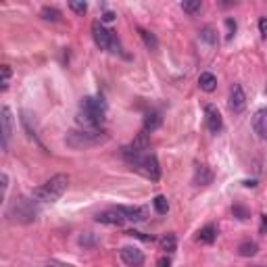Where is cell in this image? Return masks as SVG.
<instances>
[{"label": "cell", "instance_id": "cell-34", "mask_svg": "<svg viewBox=\"0 0 267 267\" xmlns=\"http://www.w3.org/2000/svg\"><path fill=\"white\" fill-rule=\"evenodd\" d=\"M244 186H246V188H255V186H257V180H251V182H244Z\"/></svg>", "mask_w": 267, "mask_h": 267}, {"label": "cell", "instance_id": "cell-31", "mask_svg": "<svg viewBox=\"0 0 267 267\" xmlns=\"http://www.w3.org/2000/svg\"><path fill=\"white\" fill-rule=\"evenodd\" d=\"M157 267H171V261H169V257H161V259L157 261Z\"/></svg>", "mask_w": 267, "mask_h": 267}, {"label": "cell", "instance_id": "cell-8", "mask_svg": "<svg viewBox=\"0 0 267 267\" xmlns=\"http://www.w3.org/2000/svg\"><path fill=\"white\" fill-rule=\"evenodd\" d=\"M121 261L130 267H142L144 265V253L136 246H123L121 249Z\"/></svg>", "mask_w": 267, "mask_h": 267}, {"label": "cell", "instance_id": "cell-19", "mask_svg": "<svg viewBox=\"0 0 267 267\" xmlns=\"http://www.w3.org/2000/svg\"><path fill=\"white\" fill-rule=\"evenodd\" d=\"M40 15H42V19H46V21H61V17H63L61 11L54 6H44L40 11Z\"/></svg>", "mask_w": 267, "mask_h": 267}, {"label": "cell", "instance_id": "cell-33", "mask_svg": "<svg viewBox=\"0 0 267 267\" xmlns=\"http://www.w3.org/2000/svg\"><path fill=\"white\" fill-rule=\"evenodd\" d=\"M261 221H263V225H261V232H265V230H267V215H261Z\"/></svg>", "mask_w": 267, "mask_h": 267}, {"label": "cell", "instance_id": "cell-28", "mask_svg": "<svg viewBox=\"0 0 267 267\" xmlns=\"http://www.w3.org/2000/svg\"><path fill=\"white\" fill-rule=\"evenodd\" d=\"M225 27H227V40H230V38L236 34V21H234L232 17H227V19H225Z\"/></svg>", "mask_w": 267, "mask_h": 267}, {"label": "cell", "instance_id": "cell-17", "mask_svg": "<svg viewBox=\"0 0 267 267\" xmlns=\"http://www.w3.org/2000/svg\"><path fill=\"white\" fill-rule=\"evenodd\" d=\"M199 86H201L203 92H213L215 88H217V77L213 73H209V71H205L199 77Z\"/></svg>", "mask_w": 267, "mask_h": 267}, {"label": "cell", "instance_id": "cell-30", "mask_svg": "<svg viewBox=\"0 0 267 267\" xmlns=\"http://www.w3.org/2000/svg\"><path fill=\"white\" fill-rule=\"evenodd\" d=\"M259 32L263 38H267V17H261L259 19Z\"/></svg>", "mask_w": 267, "mask_h": 267}, {"label": "cell", "instance_id": "cell-7", "mask_svg": "<svg viewBox=\"0 0 267 267\" xmlns=\"http://www.w3.org/2000/svg\"><path fill=\"white\" fill-rule=\"evenodd\" d=\"M205 117H207V127H209V132L211 134H219L221 127H223L219 108H217L215 105H207L205 107Z\"/></svg>", "mask_w": 267, "mask_h": 267}, {"label": "cell", "instance_id": "cell-13", "mask_svg": "<svg viewBox=\"0 0 267 267\" xmlns=\"http://www.w3.org/2000/svg\"><path fill=\"white\" fill-rule=\"evenodd\" d=\"M213 182V173L209 171V167L207 165H196L194 169V184L196 186H207Z\"/></svg>", "mask_w": 267, "mask_h": 267}, {"label": "cell", "instance_id": "cell-9", "mask_svg": "<svg viewBox=\"0 0 267 267\" xmlns=\"http://www.w3.org/2000/svg\"><path fill=\"white\" fill-rule=\"evenodd\" d=\"M0 123H2V148H6L8 138L13 134V115H11V108L8 107L0 108Z\"/></svg>", "mask_w": 267, "mask_h": 267}, {"label": "cell", "instance_id": "cell-4", "mask_svg": "<svg viewBox=\"0 0 267 267\" xmlns=\"http://www.w3.org/2000/svg\"><path fill=\"white\" fill-rule=\"evenodd\" d=\"M36 215H38V209L34 207V203L27 201V199H19L11 209H8V217H11L13 221H19V223L34 221Z\"/></svg>", "mask_w": 267, "mask_h": 267}, {"label": "cell", "instance_id": "cell-21", "mask_svg": "<svg viewBox=\"0 0 267 267\" xmlns=\"http://www.w3.org/2000/svg\"><path fill=\"white\" fill-rule=\"evenodd\" d=\"M201 40H205L207 44H217V32L211 27V25H205L203 29H201Z\"/></svg>", "mask_w": 267, "mask_h": 267}, {"label": "cell", "instance_id": "cell-14", "mask_svg": "<svg viewBox=\"0 0 267 267\" xmlns=\"http://www.w3.org/2000/svg\"><path fill=\"white\" fill-rule=\"evenodd\" d=\"M161 113L159 111H151V113H146L144 117V134H151L155 130H159L161 127Z\"/></svg>", "mask_w": 267, "mask_h": 267}, {"label": "cell", "instance_id": "cell-18", "mask_svg": "<svg viewBox=\"0 0 267 267\" xmlns=\"http://www.w3.org/2000/svg\"><path fill=\"white\" fill-rule=\"evenodd\" d=\"M257 251H259V246H257V242H251V240L240 242V246H238V255L240 257H255Z\"/></svg>", "mask_w": 267, "mask_h": 267}, {"label": "cell", "instance_id": "cell-15", "mask_svg": "<svg viewBox=\"0 0 267 267\" xmlns=\"http://www.w3.org/2000/svg\"><path fill=\"white\" fill-rule=\"evenodd\" d=\"M215 238H217V227H215L213 223L201 227L199 236H196V240L203 242V244H213V242H215Z\"/></svg>", "mask_w": 267, "mask_h": 267}, {"label": "cell", "instance_id": "cell-32", "mask_svg": "<svg viewBox=\"0 0 267 267\" xmlns=\"http://www.w3.org/2000/svg\"><path fill=\"white\" fill-rule=\"evenodd\" d=\"M0 180H2V190L6 192V188H8V175H6V173H2V175H0Z\"/></svg>", "mask_w": 267, "mask_h": 267}, {"label": "cell", "instance_id": "cell-25", "mask_svg": "<svg viewBox=\"0 0 267 267\" xmlns=\"http://www.w3.org/2000/svg\"><path fill=\"white\" fill-rule=\"evenodd\" d=\"M232 213H234L236 219H240V221L249 219V211H246V207H242V205H234L232 207Z\"/></svg>", "mask_w": 267, "mask_h": 267}, {"label": "cell", "instance_id": "cell-2", "mask_svg": "<svg viewBox=\"0 0 267 267\" xmlns=\"http://www.w3.org/2000/svg\"><path fill=\"white\" fill-rule=\"evenodd\" d=\"M107 132L105 130H73L69 132L65 142L67 146L75 148V151H82V148H90V146H96L107 140Z\"/></svg>", "mask_w": 267, "mask_h": 267}, {"label": "cell", "instance_id": "cell-29", "mask_svg": "<svg viewBox=\"0 0 267 267\" xmlns=\"http://www.w3.org/2000/svg\"><path fill=\"white\" fill-rule=\"evenodd\" d=\"M115 13L113 11H105L103 13V17H101V23H111V21H115Z\"/></svg>", "mask_w": 267, "mask_h": 267}, {"label": "cell", "instance_id": "cell-12", "mask_svg": "<svg viewBox=\"0 0 267 267\" xmlns=\"http://www.w3.org/2000/svg\"><path fill=\"white\" fill-rule=\"evenodd\" d=\"M96 221L98 223H107V225H123L125 223V217L119 213V209H111V211H105V213H98L96 215Z\"/></svg>", "mask_w": 267, "mask_h": 267}, {"label": "cell", "instance_id": "cell-1", "mask_svg": "<svg viewBox=\"0 0 267 267\" xmlns=\"http://www.w3.org/2000/svg\"><path fill=\"white\" fill-rule=\"evenodd\" d=\"M67 186H69V177L65 173H58V175L51 177V180H48L44 186L36 188L34 196L38 201H42V203H54V201H58L65 194Z\"/></svg>", "mask_w": 267, "mask_h": 267}, {"label": "cell", "instance_id": "cell-16", "mask_svg": "<svg viewBox=\"0 0 267 267\" xmlns=\"http://www.w3.org/2000/svg\"><path fill=\"white\" fill-rule=\"evenodd\" d=\"M138 34H140L142 42H144V46L148 48V51H153V53L159 51V40H157L155 34H151V32H148V29H144V27H138Z\"/></svg>", "mask_w": 267, "mask_h": 267}, {"label": "cell", "instance_id": "cell-6", "mask_svg": "<svg viewBox=\"0 0 267 267\" xmlns=\"http://www.w3.org/2000/svg\"><path fill=\"white\" fill-rule=\"evenodd\" d=\"M227 107H230L232 113H242L246 108V96L240 84H234L230 88V98H227Z\"/></svg>", "mask_w": 267, "mask_h": 267}, {"label": "cell", "instance_id": "cell-26", "mask_svg": "<svg viewBox=\"0 0 267 267\" xmlns=\"http://www.w3.org/2000/svg\"><path fill=\"white\" fill-rule=\"evenodd\" d=\"M69 8H71L73 13H77V15H84V13L88 11V4H86V2H75V0H71V2H69Z\"/></svg>", "mask_w": 267, "mask_h": 267}, {"label": "cell", "instance_id": "cell-3", "mask_svg": "<svg viewBox=\"0 0 267 267\" xmlns=\"http://www.w3.org/2000/svg\"><path fill=\"white\" fill-rule=\"evenodd\" d=\"M92 38L96 46L101 48V51H108V53H121V46H119V40L115 38L113 32H108V29L101 23V21H94L92 23Z\"/></svg>", "mask_w": 267, "mask_h": 267}, {"label": "cell", "instance_id": "cell-27", "mask_svg": "<svg viewBox=\"0 0 267 267\" xmlns=\"http://www.w3.org/2000/svg\"><path fill=\"white\" fill-rule=\"evenodd\" d=\"M127 236H132V238H138V240H144V242H153V240H155L153 236H146V234L138 232V230H130V232H127Z\"/></svg>", "mask_w": 267, "mask_h": 267}, {"label": "cell", "instance_id": "cell-23", "mask_svg": "<svg viewBox=\"0 0 267 267\" xmlns=\"http://www.w3.org/2000/svg\"><path fill=\"white\" fill-rule=\"evenodd\" d=\"M182 8H184L188 15H196V13H199L201 8H203V2H201V0H184Z\"/></svg>", "mask_w": 267, "mask_h": 267}, {"label": "cell", "instance_id": "cell-20", "mask_svg": "<svg viewBox=\"0 0 267 267\" xmlns=\"http://www.w3.org/2000/svg\"><path fill=\"white\" fill-rule=\"evenodd\" d=\"M153 207H155V211L159 213V215H167V211H169V203H167V199H165L163 194L155 196V201H153Z\"/></svg>", "mask_w": 267, "mask_h": 267}, {"label": "cell", "instance_id": "cell-24", "mask_svg": "<svg viewBox=\"0 0 267 267\" xmlns=\"http://www.w3.org/2000/svg\"><path fill=\"white\" fill-rule=\"evenodd\" d=\"M8 84H11V67H8V65H2V82H0V90L6 92Z\"/></svg>", "mask_w": 267, "mask_h": 267}, {"label": "cell", "instance_id": "cell-22", "mask_svg": "<svg viewBox=\"0 0 267 267\" xmlns=\"http://www.w3.org/2000/svg\"><path fill=\"white\" fill-rule=\"evenodd\" d=\"M175 246H177V238H175V234H165L163 238H161V249H163V251L173 253V251H175Z\"/></svg>", "mask_w": 267, "mask_h": 267}, {"label": "cell", "instance_id": "cell-11", "mask_svg": "<svg viewBox=\"0 0 267 267\" xmlns=\"http://www.w3.org/2000/svg\"><path fill=\"white\" fill-rule=\"evenodd\" d=\"M253 130L255 134L267 140V108H259V111L255 113L253 117Z\"/></svg>", "mask_w": 267, "mask_h": 267}, {"label": "cell", "instance_id": "cell-5", "mask_svg": "<svg viewBox=\"0 0 267 267\" xmlns=\"http://www.w3.org/2000/svg\"><path fill=\"white\" fill-rule=\"evenodd\" d=\"M80 111L84 113H90L98 119L105 121V113H107V103L103 101L101 96H84L82 103H80Z\"/></svg>", "mask_w": 267, "mask_h": 267}, {"label": "cell", "instance_id": "cell-10", "mask_svg": "<svg viewBox=\"0 0 267 267\" xmlns=\"http://www.w3.org/2000/svg\"><path fill=\"white\" fill-rule=\"evenodd\" d=\"M117 209H119V213L125 217V221H144L146 215H148V211L144 209V207H123V205H119Z\"/></svg>", "mask_w": 267, "mask_h": 267}]
</instances>
